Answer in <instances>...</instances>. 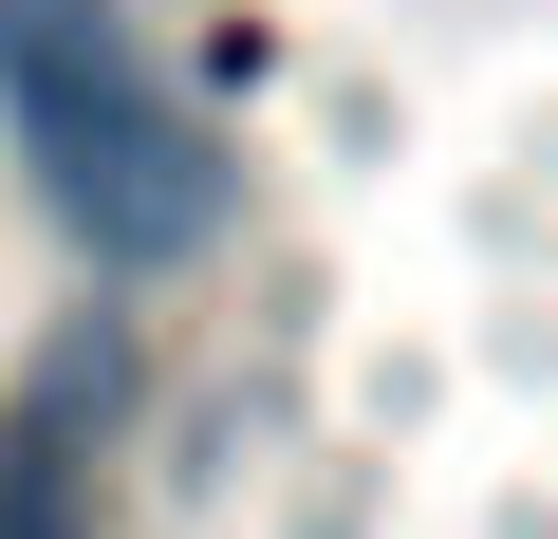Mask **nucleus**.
<instances>
[{"label":"nucleus","instance_id":"nucleus-1","mask_svg":"<svg viewBox=\"0 0 558 539\" xmlns=\"http://www.w3.org/2000/svg\"><path fill=\"white\" fill-rule=\"evenodd\" d=\"M0 131H20L38 205L75 223V260H112V280H168L223 242V131L168 112L112 0H0Z\"/></svg>","mask_w":558,"mask_h":539},{"label":"nucleus","instance_id":"nucleus-2","mask_svg":"<svg viewBox=\"0 0 558 539\" xmlns=\"http://www.w3.org/2000/svg\"><path fill=\"white\" fill-rule=\"evenodd\" d=\"M0 539H94V483H75V428H0Z\"/></svg>","mask_w":558,"mask_h":539}]
</instances>
